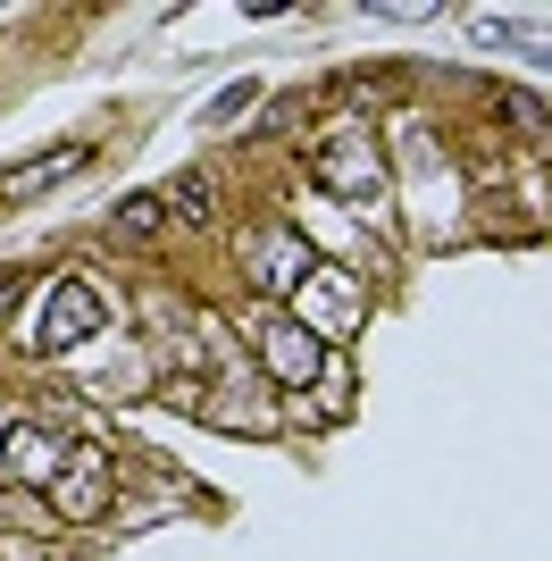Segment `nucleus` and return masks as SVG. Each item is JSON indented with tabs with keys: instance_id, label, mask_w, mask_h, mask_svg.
I'll use <instances>...</instances> for the list:
<instances>
[{
	"instance_id": "obj_7",
	"label": "nucleus",
	"mask_w": 552,
	"mask_h": 561,
	"mask_svg": "<svg viewBox=\"0 0 552 561\" xmlns=\"http://www.w3.org/2000/svg\"><path fill=\"white\" fill-rule=\"evenodd\" d=\"M76 168H84V151L76 142H59V151H34V160L18 168V176H0V202L18 210V202H34V193H50V185H68Z\"/></svg>"
},
{
	"instance_id": "obj_8",
	"label": "nucleus",
	"mask_w": 552,
	"mask_h": 561,
	"mask_svg": "<svg viewBox=\"0 0 552 561\" xmlns=\"http://www.w3.org/2000/svg\"><path fill=\"white\" fill-rule=\"evenodd\" d=\"M0 461L18 469V478H34V486H50V478H59V461H68V445H50L43 427H18V445H0Z\"/></svg>"
},
{
	"instance_id": "obj_10",
	"label": "nucleus",
	"mask_w": 552,
	"mask_h": 561,
	"mask_svg": "<svg viewBox=\"0 0 552 561\" xmlns=\"http://www.w3.org/2000/svg\"><path fill=\"white\" fill-rule=\"evenodd\" d=\"M494 101H503V117H510V126H528V135H552V101L519 93V84H510V93H494Z\"/></svg>"
},
{
	"instance_id": "obj_2",
	"label": "nucleus",
	"mask_w": 552,
	"mask_h": 561,
	"mask_svg": "<svg viewBox=\"0 0 552 561\" xmlns=\"http://www.w3.org/2000/svg\"><path fill=\"white\" fill-rule=\"evenodd\" d=\"M301 328L310 335H352L368 319V302H360V285L344 277V268H310V277H301Z\"/></svg>"
},
{
	"instance_id": "obj_13",
	"label": "nucleus",
	"mask_w": 552,
	"mask_h": 561,
	"mask_svg": "<svg viewBox=\"0 0 552 561\" xmlns=\"http://www.w3.org/2000/svg\"><path fill=\"white\" fill-rule=\"evenodd\" d=\"M18 302V268H0V310Z\"/></svg>"
},
{
	"instance_id": "obj_1",
	"label": "nucleus",
	"mask_w": 552,
	"mask_h": 561,
	"mask_svg": "<svg viewBox=\"0 0 552 561\" xmlns=\"http://www.w3.org/2000/svg\"><path fill=\"white\" fill-rule=\"evenodd\" d=\"M50 512L59 519H101L110 512V453L101 445H68V461H59V478H50Z\"/></svg>"
},
{
	"instance_id": "obj_3",
	"label": "nucleus",
	"mask_w": 552,
	"mask_h": 561,
	"mask_svg": "<svg viewBox=\"0 0 552 561\" xmlns=\"http://www.w3.org/2000/svg\"><path fill=\"white\" fill-rule=\"evenodd\" d=\"M110 319V302H101V285H84V277H59L50 285V302H43V352H68V344H84L92 328Z\"/></svg>"
},
{
	"instance_id": "obj_9",
	"label": "nucleus",
	"mask_w": 552,
	"mask_h": 561,
	"mask_svg": "<svg viewBox=\"0 0 552 561\" xmlns=\"http://www.w3.org/2000/svg\"><path fill=\"white\" fill-rule=\"evenodd\" d=\"M160 218H168V202H160V193H126V202L110 210V227L142 243V234H160Z\"/></svg>"
},
{
	"instance_id": "obj_5",
	"label": "nucleus",
	"mask_w": 552,
	"mask_h": 561,
	"mask_svg": "<svg viewBox=\"0 0 552 561\" xmlns=\"http://www.w3.org/2000/svg\"><path fill=\"white\" fill-rule=\"evenodd\" d=\"M260 369H268L276 386H319L326 352H319V335L301 328V319H276V328L260 335Z\"/></svg>"
},
{
	"instance_id": "obj_11",
	"label": "nucleus",
	"mask_w": 552,
	"mask_h": 561,
	"mask_svg": "<svg viewBox=\"0 0 552 561\" xmlns=\"http://www.w3.org/2000/svg\"><path fill=\"white\" fill-rule=\"evenodd\" d=\"M176 218H184V227H202V218H209V185H202V176H184V185H176Z\"/></svg>"
},
{
	"instance_id": "obj_6",
	"label": "nucleus",
	"mask_w": 552,
	"mask_h": 561,
	"mask_svg": "<svg viewBox=\"0 0 552 561\" xmlns=\"http://www.w3.org/2000/svg\"><path fill=\"white\" fill-rule=\"evenodd\" d=\"M326 193H352V202H368V193L386 185V168H377V142L368 135H335L326 142V160H319Z\"/></svg>"
},
{
	"instance_id": "obj_4",
	"label": "nucleus",
	"mask_w": 552,
	"mask_h": 561,
	"mask_svg": "<svg viewBox=\"0 0 552 561\" xmlns=\"http://www.w3.org/2000/svg\"><path fill=\"white\" fill-rule=\"evenodd\" d=\"M252 285L260 294H301V277H310V268H319V260H310V243H301L294 227H268V234H252Z\"/></svg>"
},
{
	"instance_id": "obj_12",
	"label": "nucleus",
	"mask_w": 552,
	"mask_h": 561,
	"mask_svg": "<svg viewBox=\"0 0 552 561\" xmlns=\"http://www.w3.org/2000/svg\"><path fill=\"white\" fill-rule=\"evenodd\" d=\"M243 101H260L252 84H227V93L209 101V126H234V117H243Z\"/></svg>"
}]
</instances>
